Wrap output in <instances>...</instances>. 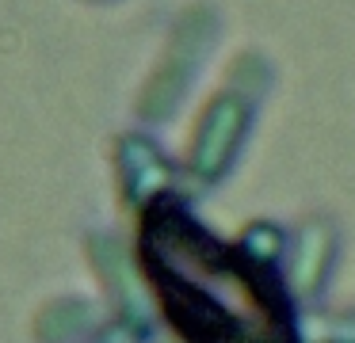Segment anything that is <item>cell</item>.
<instances>
[{
  "label": "cell",
  "mask_w": 355,
  "mask_h": 343,
  "mask_svg": "<svg viewBox=\"0 0 355 343\" xmlns=\"http://www.w3.org/2000/svg\"><path fill=\"white\" fill-rule=\"evenodd\" d=\"M153 286L168 317L199 343H286V328L252 271L180 218L149 233Z\"/></svg>",
  "instance_id": "6da1fadb"
}]
</instances>
